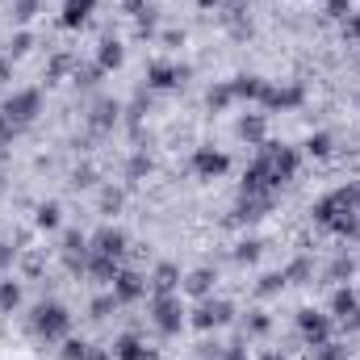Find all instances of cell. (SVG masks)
I'll list each match as a JSON object with an SVG mask.
<instances>
[{
    "label": "cell",
    "instance_id": "8",
    "mask_svg": "<svg viewBox=\"0 0 360 360\" xmlns=\"http://www.w3.org/2000/svg\"><path fill=\"white\" fill-rule=\"evenodd\" d=\"M231 319H235V306H231V302H201V306L193 310V327H197V331L226 327Z\"/></svg>",
    "mask_w": 360,
    "mask_h": 360
},
{
    "label": "cell",
    "instance_id": "15",
    "mask_svg": "<svg viewBox=\"0 0 360 360\" xmlns=\"http://www.w3.org/2000/svg\"><path fill=\"white\" fill-rule=\"evenodd\" d=\"M180 281H184V276H180L176 264H155L147 289H151V293H180Z\"/></svg>",
    "mask_w": 360,
    "mask_h": 360
},
{
    "label": "cell",
    "instance_id": "44",
    "mask_svg": "<svg viewBox=\"0 0 360 360\" xmlns=\"http://www.w3.org/2000/svg\"><path fill=\"white\" fill-rule=\"evenodd\" d=\"M260 360H285V356H281V352H264Z\"/></svg>",
    "mask_w": 360,
    "mask_h": 360
},
{
    "label": "cell",
    "instance_id": "5",
    "mask_svg": "<svg viewBox=\"0 0 360 360\" xmlns=\"http://www.w3.org/2000/svg\"><path fill=\"white\" fill-rule=\"evenodd\" d=\"M331 323H340V327H348V331L360 327V297L348 285H340V289L331 293Z\"/></svg>",
    "mask_w": 360,
    "mask_h": 360
},
{
    "label": "cell",
    "instance_id": "3",
    "mask_svg": "<svg viewBox=\"0 0 360 360\" xmlns=\"http://www.w3.org/2000/svg\"><path fill=\"white\" fill-rule=\"evenodd\" d=\"M17 130H25V126H34L38 122V113H42V92L38 89H17L8 101H4V109H0Z\"/></svg>",
    "mask_w": 360,
    "mask_h": 360
},
{
    "label": "cell",
    "instance_id": "9",
    "mask_svg": "<svg viewBox=\"0 0 360 360\" xmlns=\"http://www.w3.org/2000/svg\"><path fill=\"white\" fill-rule=\"evenodd\" d=\"M109 293L117 297V306H130V302H139V297L147 293V281H143V276H139L134 269H122L117 276H113Z\"/></svg>",
    "mask_w": 360,
    "mask_h": 360
},
{
    "label": "cell",
    "instance_id": "1",
    "mask_svg": "<svg viewBox=\"0 0 360 360\" xmlns=\"http://www.w3.org/2000/svg\"><path fill=\"white\" fill-rule=\"evenodd\" d=\"M30 331H34L38 340H46V344H63V340L72 335V314H68V306H63V302H38V306L30 310Z\"/></svg>",
    "mask_w": 360,
    "mask_h": 360
},
{
    "label": "cell",
    "instance_id": "39",
    "mask_svg": "<svg viewBox=\"0 0 360 360\" xmlns=\"http://www.w3.org/2000/svg\"><path fill=\"white\" fill-rule=\"evenodd\" d=\"M235 256H239V260H256V256H260V243H256V239H252V243H239Z\"/></svg>",
    "mask_w": 360,
    "mask_h": 360
},
{
    "label": "cell",
    "instance_id": "25",
    "mask_svg": "<svg viewBox=\"0 0 360 360\" xmlns=\"http://www.w3.org/2000/svg\"><path fill=\"white\" fill-rule=\"evenodd\" d=\"M17 306H21V285L8 276V281H0V310H4V314H13Z\"/></svg>",
    "mask_w": 360,
    "mask_h": 360
},
{
    "label": "cell",
    "instance_id": "45",
    "mask_svg": "<svg viewBox=\"0 0 360 360\" xmlns=\"http://www.w3.org/2000/svg\"><path fill=\"white\" fill-rule=\"evenodd\" d=\"M197 4H201V8H214V4H218V0H197Z\"/></svg>",
    "mask_w": 360,
    "mask_h": 360
},
{
    "label": "cell",
    "instance_id": "19",
    "mask_svg": "<svg viewBox=\"0 0 360 360\" xmlns=\"http://www.w3.org/2000/svg\"><path fill=\"white\" fill-rule=\"evenodd\" d=\"M59 214H63L59 201H42V205L34 210V226H38V231H59V222H63Z\"/></svg>",
    "mask_w": 360,
    "mask_h": 360
},
{
    "label": "cell",
    "instance_id": "28",
    "mask_svg": "<svg viewBox=\"0 0 360 360\" xmlns=\"http://www.w3.org/2000/svg\"><path fill=\"white\" fill-rule=\"evenodd\" d=\"M281 276H285L289 285H306V281L314 276V264H310V260H293V264H289V269L281 272Z\"/></svg>",
    "mask_w": 360,
    "mask_h": 360
},
{
    "label": "cell",
    "instance_id": "7",
    "mask_svg": "<svg viewBox=\"0 0 360 360\" xmlns=\"http://www.w3.org/2000/svg\"><path fill=\"white\" fill-rule=\"evenodd\" d=\"M89 248L96 252V256H113V260H122L126 248H130V235H126L122 226H101V231L89 239Z\"/></svg>",
    "mask_w": 360,
    "mask_h": 360
},
{
    "label": "cell",
    "instance_id": "4",
    "mask_svg": "<svg viewBox=\"0 0 360 360\" xmlns=\"http://www.w3.org/2000/svg\"><path fill=\"white\" fill-rule=\"evenodd\" d=\"M260 155L269 160V172H272V184H276V188L289 184V180L297 176V168H302V155H297L293 147H285V143H264Z\"/></svg>",
    "mask_w": 360,
    "mask_h": 360
},
{
    "label": "cell",
    "instance_id": "12",
    "mask_svg": "<svg viewBox=\"0 0 360 360\" xmlns=\"http://www.w3.org/2000/svg\"><path fill=\"white\" fill-rule=\"evenodd\" d=\"M231 92H235V101H256V105H264L269 80H264V76H235V80H231Z\"/></svg>",
    "mask_w": 360,
    "mask_h": 360
},
{
    "label": "cell",
    "instance_id": "11",
    "mask_svg": "<svg viewBox=\"0 0 360 360\" xmlns=\"http://www.w3.org/2000/svg\"><path fill=\"white\" fill-rule=\"evenodd\" d=\"M184 76H188V68H172V63H151V68H147V89L168 92V89H176Z\"/></svg>",
    "mask_w": 360,
    "mask_h": 360
},
{
    "label": "cell",
    "instance_id": "17",
    "mask_svg": "<svg viewBox=\"0 0 360 360\" xmlns=\"http://www.w3.org/2000/svg\"><path fill=\"white\" fill-rule=\"evenodd\" d=\"M92 13H96V0H63V25L68 30H80Z\"/></svg>",
    "mask_w": 360,
    "mask_h": 360
},
{
    "label": "cell",
    "instance_id": "41",
    "mask_svg": "<svg viewBox=\"0 0 360 360\" xmlns=\"http://www.w3.org/2000/svg\"><path fill=\"white\" fill-rule=\"evenodd\" d=\"M13 256H17V248H8V243H0V269H8V264H13Z\"/></svg>",
    "mask_w": 360,
    "mask_h": 360
},
{
    "label": "cell",
    "instance_id": "33",
    "mask_svg": "<svg viewBox=\"0 0 360 360\" xmlns=\"http://www.w3.org/2000/svg\"><path fill=\"white\" fill-rule=\"evenodd\" d=\"M89 310H92V319H109V310H117V297H113V293H105V297H96V302H92Z\"/></svg>",
    "mask_w": 360,
    "mask_h": 360
},
{
    "label": "cell",
    "instance_id": "21",
    "mask_svg": "<svg viewBox=\"0 0 360 360\" xmlns=\"http://www.w3.org/2000/svg\"><path fill=\"white\" fill-rule=\"evenodd\" d=\"M117 113H122V105H117V101H96V109H92V126H96V130H109V126H113V122H117Z\"/></svg>",
    "mask_w": 360,
    "mask_h": 360
},
{
    "label": "cell",
    "instance_id": "37",
    "mask_svg": "<svg viewBox=\"0 0 360 360\" xmlns=\"http://www.w3.org/2000/svg\"><path fill=\"white\" fill-rule=\"evenodd\" d=\"M344 38H356L360 42V13H348L344 17Z\"/></svg>",
    "mask_w": 360,
    "mask_h": 360
},
{
    "label": "cell",
    "instance_id": "36",
    "mask_svg": "<svg viewBox=\"0 0 360 360\" xmlns=\"http://www.w3.org/2000/svg\"><path fill=\"white\" fill-rule=\"evenodd\" d=\"M117 205H122V193H117V188H105V193H101V210L109 214V210H117Z\"/></svg>",
    "mask_w": 360,
    "mask_h": 360
},
{
    "label": "cell",
    "instance_id": "32",
    "mask_svg": "<svg viewBox=\"0 0 360 360\" xmlns=\"http://www.w3.org/2000/svg\"><path fill=\"white\" fill-rule=\"evenodd\" d=\"M105 76V68L101 63H89V68H76V84H84V89H92L96 80Z\"/></svg>",
    "mask_w": 360,
    "mask_h": 360
},
{
    "label": "cell",
    "instance_id": "24",
    "mask_svg": "<svg viewBox=\"0 0 360 360\" xmlns=\"http://www.w3.org/2000/svg\"><path fill=\"white\" fill-rule=\"evenodd\" d=\"M306 151H310L314 160H327V155L335 151V139H331L327 130H319V134H310V139H306Z\"/></svg>",
    "mask_w": 360,
    "mask_h": 360
},
{
    "label": "cell",
    "instance_id": "40",
    "mask_svg": "<svg viewBox=\"0 0 360 360\" xmlns=\"http://www.w3.org/2000/svg\"><path fill=\"white\" fill-rule=\"evenodd\" d=\"M143 172H151V160H147V155H139V160L130 164V176H143Z\"/></svg>",
    "mask_w": 360,
    "mask_h": 360
},
{
    "label": "cell",
    "instance_id": "31",
    "mask_svg": "<svg viewBox=\"0 0 360 360\" xmlns=\"http://www.w3.org/2000/svg\"><path fill=\"white\" fill-rule=\"evenodd\" d=\"M352 272H356V264H352L348 256H340V260L327 269V281H352Z\"/></svg>",
    "mask_w": 360,
    "mask_h": 360
},
{
    "label": "cell",
    "instance_id": "26",
    "mask_svg": "<svg viewBox=\"0 0 360 360\" xmlns=\"http://www.w3.org/2000/svg\"><path fill=\"white\" fill-rule=\"evenodd\" d=\"M92 356V344L89 340H63V348H59V360H89Z\"/></svg>",
    "mask_w": 360,
    "mask_h": 360
},
{
    "label": "cell",
    "instance_id": "10",
    "mask_svg": "<svg viewBox=\"0 0 360 360\" xmlns=\"http://www.w3.org/2000/svg\"><path fill=\"white\" fill-rule=\"evenodd\" d=\"M297 331L310 340V348H314V344H327V340H331V314H323V310H302V314H297Z\"/></svg>",
    "mask_w": 360,
    "mask_h": 360
},
{
    "label": "cell",
    "instance_id": "30",
    "mask_svg": "<svg viewBox=\"0 0 360 360\" xmlns=\"http://www.w3.org/2000/svg\"><path fill=\"white\" fill-rule=\"evenodd\" d=\"M344 356H348V352H344L340 344H331V340H327V344H314V348H310V360H344Z\"/></svg>",
    "mask_w": 360,
    "mask_h": 360
},
{
    "label": "cell",
    "instance_id": "14",
    "mask_svg": "<svg viewBox=\"0 0 360 360\" xmlns=\"http://www.w3.org/2000/svg\"><path fill=\"white\" fill-rule=\"evenodd\" d=\"M109 352H113V360H160L147 344H143V340H139V335H122Z\"/></svg>",
    "mask_w": 360,
    "mask_h": 360
},
{
    "label": "cell",
    "instance_id": "38",
    "mask_svg": "<svg viewBox=\"0 0 360 360\" xmlns=\"http://www.w3.org/2000/svg\"><path fill=\"white\" fill-rule=\"evenodd\" d=\"M13 139H17V126L0 113V147H4V143H13Z\"/></svg>",
    "mask_w": 360,
    "mask_h": 360
},
{
    "label": "cell",
    "instance_id": "43",
    "mask_svg": "<svg viewBox=\"0 0 360 360\" xmlns=\"http://www.w3.org/2000/svg\"><path fill=\"white\" fill-rule=\"evenodd\" d=\"M8 80V59H0V84Z\"/></svg>",
    "mask_w": 360,
    "mask_h": 360
},
{
    "label": "cell",
    "instance_id": "2",
    "mask_svg": "<svg viewBox=\"0 0 360 360\" xmlns=\"http://www.w3.org/2000/svg\"><path fill=\"white\" fill-rule=\"evenodd\" d=\"M151 323H155V331L164 335V340H172L184 331V302H180V293H151Z\"/></svg>",
    "mask_w": 360,
    "mask_h": 360
},
{
    "label": "cell",
    "instance_id": "18",
    "mask_svg": "<svg viewBox=\"0 0 360 360\" xmlns=\"http://www.w3.org/2000/svg\"><path fill=\"white\" fill-rule=\"evenodd\" d=\"M122 59H126L122 42H117V38H105V42H101V51H96V63H101L105 72H117V68H122Z\"/></svg>",
    "mask_w": 360,
    "mask_h": 360
},
{
    "label": "cell",
    "instance_id": "13",
    "mask_svg": "<svg viewBox=\"0 0 360 360\" xmlns=\"http://www.w3.org/2000/svg\"><path fill=\"white\" fill-rule=\"evenodd\" d=\"M302 101H306V89H302V84H285V89H272L269 84L264 109H297Z\"/></svg>",
    "mask_w": 360,
    "mask_h": 360
},
{
    "label": "cell",
    "instance_id": "29",
    "mask_svg": "<svg viewBox=\"0 0 360 360\" xmlns=\"http://www.w3.org/2000/svg\"><path fill=\"white\" fill-rule=\"evenodd\" d=\"M34 46V38H30V30H17L13 38H8V59H21L25 51Z\"/></svg>",
    "mask_w": 360,
    "mask_h": 360
},
{
    "label": "cell",
    "instance_id": "34",
    "mask_svg": "<svg viewBox=\"0 0 360 360\" xmlns=\"http://www.w3.org/2000/svg\"><path fill=\"white\" fill-rule=\"evenodd\" d=\"M34 13H38V0H13V17L17 21H34Z\"/></svg>",
    "mask_w": 360,
    "mask_h": 360
},
{
    "label": "cell",
    "instance_id": "42",
    "mask_svg": "<svg viewBox=\"0 0 360 360\" xmlns=\"http://www.w3.org/2000/svg\"><path fill=\"white\" fill-rule=\"evenodd\" d=\"M126 8H130V13H143V8H147V0H126Z\"/></svg>",
    "mask_w": 360,
    "mask_h": 360
},
{
    "label": "cell",
    "instance_id": "27",
    "mask_svg": "<svg viewBox=\"0 0 360 360\" xmlns=\"http://www.w3.org/2000/svg\"><path fill=\"white\" fill-rule=\"evenodd\" d=\"M243 331H248V335H269V331H272V319L264 314V310H248Z\"/></svg>",
    "mask_w": 360,
    "mask_h": 360
},
{
    "label": "cell",
    "instance_id": "6",
    "mask_svg": "<svg viewBox=\"0 0 360 360\" xmlns=\"http://www.w3.org/2000/svg\"><path fill=\"white\" fill-rule=\"evenodd\" d=\"M193 172L201 180L226 176V172H231V155L218 151V147H197V151H193Z\"/></svg>",
    "mask_w": 360,
    "mask_h": 360
},
{
    "label": "cell",
    "instance_id": "22",
    "mask_svg": "<svg viewBox=\"0 0 360 360\" xmlns=\"http://www.w3.org/2000/svg\"><path fill=\"white\" fill-rule=\"evenodd\" d=\"M331 231H335V235H348V239H360V210H344V214H335Z\"/></svg>",
    "mask_w": 360,
    "mask_h": 360
},
{
    "label": "cell",
    "instance_id": "20",
    "mask_svg": "<svg viewBox=\"0 0 360 360\" xmlns=\"http://www.w3.org/2000/svg\"><path fill=\"white\" fill-rule=\"evenodd\" d=\"M239 139H248L252 147H264V113H252L239 122Z\"/></svg>",
    "mask_w": 360,
    "mask_h": 360
},
{
    "label": "cell",
    "instance_id": "23",
    "mask_svg": "<svg viewBox=\"0 0 360 360\" xmlns=\"http://www.w3.org/2000/svg\"><path fill=\"white\" fill-rule=\"evenodd\" d=\"M231 101H235V92H231V80H226V84H214V89L205 92V105H210L214 113H222V109H231Z\"/></svg>",
    "mask_w": 360,
    "mask_h": 360
},
{
    "label": "cell",
    "instance_id": "16",
    "mask_svg": "<svg viewBox=\"0 0 360 360\" xmlns=\"http://www.w3.org/2000/svg\"><path fill=\"white\" fill-rule=\"evenodd\" d=\"M214 281H218V272H214V269H193L184 281H180V289H184L188 297H210Z\"/></svg>",
    "mask_w": 360,
    "mask_h": 360
},
{
    "label": "cell",
    "instance_id": "35",
    "mask_svg": "<svg viewBox=\"0 0 360 360\" xmlns=\"http://www.w3.org/2000/svg\"><path fill=\"white\" fill-rule=\"evenodd\" d=\"M319 4H323L331 17H348V13H352V0H319Z\"/></svg>",
    "mask_w": 360,
    "mask_h": 360
}]
</instances>
